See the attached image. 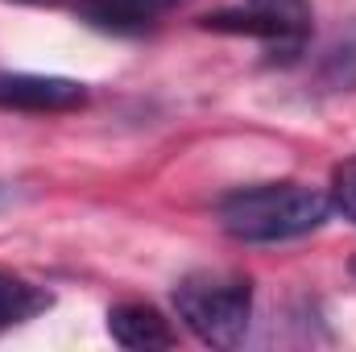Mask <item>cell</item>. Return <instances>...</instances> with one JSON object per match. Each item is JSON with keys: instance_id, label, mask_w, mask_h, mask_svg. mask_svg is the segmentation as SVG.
Segmentation results:
<instances>
[{"instance_id": "cell-5", "label": "cell", "mask_w": 356, "mask_h": 352, "mask_svg": "<svg viewBox=\"0 0 356 352\" xmlns=\"http://www.w3.org/2000/svg\"><path fill=\"white\" fill-rule=\"evenodd\" d=\"M108 336L120 349H175L178 332L154 303H116L108 311Z\"/></svg>"}, {"instance_id": "cell-4", "label": "cell", "mask_w": 356, "mask_h": 352, "mask_svg": "<svg viewBox=\"0 0 356 352\" xmlns=\"http://www.w3.org/2000/svg\"><path fill=\"white\" fill-rule=\"evenodd\" d=\"M88 104V88L63 75H0V108L13 112H71Z\"/></svg>"}, {"instance_id": "cell-10", "label": "cell", "mask_w": 356, "mask_h": 352, "mask_svg": "<svg viewBox=\"0 0 356 352\" xmlns=\"http://www.w3.org/2000/svg\"><path fill=\"white\" fill-rule=\"evenodd\" d=\"M353 273H356V257H353Z\"/></svg>"}, {"instance_id": "cell-6", "label": "cell", "mask_w": 356, "mask_h": 352, "mask_svg": "<svg viewBox=\"0 0 356 352\" xmlns=\"http://www.w3.org/2000/svg\"><path fill=\"white\" fill-rule=\"evenodd\" d=\"M50 307H54V294L46 286H33V282L17 278L8 269H0V332L21 328V323H29L33 315L50 311Z\"/></svg>"}, {"instance_id": "cell-9", "label": "cell", "mask_w": 356, "mask_h": 352, "mask_svg": "<svg viewBox=\"0 0 356 352\" xmlns=\"http://www.w3.org/2000/svg\"><path fill=\"white\" fill-rule=\"evenodd\" d=\"M17 4H67V0H17Z\"/></svg>"}, {"instance_id": "cell-1", "label": "cell", "mask_w": 356, "mask_h": 352, "mask_svg": "<svg viewBox=\"0 0 356 352\" xmlns=\"http://www.w3.org/2000/svg\"><path fill=\"white\" fill-rule=\"evenodd\" d=\"M332 216V199L307 182H257L236 186L216 203V220L232 241L245 245H282L311 237Z\"/></svg>"}, {"instance_id": "cell-8", "label": "cell", "mask_w": 356, "mask_h": 352, "mask_svg": "<svg viewBox=\"0 0 356 352\" xmlns=\"http://www.w3.org/2000/svg\"><path fill=\"white\" fill-rule=\"evenodd\" d=\"M133 8H141V13H149V17H162L166 8H175V4H182V0H129Z\"/></svg>"}, {"instance_id": "cell-7", "label": "cell", "mask_w": 356, "mask_h": 352, "mask_svg": "<svg viewBox=\"0 0 356 352\" xmlns=\"http://www.w3.org/2000/svg\"><path fill=\"white\" fill-rule=\"evenodd\" d=\"M327 199H332V211H340L344 220L356 224V158H344V162L332 170Z\"/></svg>"}, {"instance_id": "cell-3", "label": "cell", "mask_w": 356, "mask_h": 352, "mask_svg": "<svg viewBox=\"0 0 356 352\" xmlns=\"http://www.w3.org/2000/svg\"><path fill=\"white\" fill-rule=\"evenodd\" d=\"M203 29L245 33L266 46L269 63H294L315 29L311 0H241V8H224L203 17Z\"/></svg>"}, {"instance_id": "cell-2", "label": "cell", "mask_w": 356, "mask_h": 352, "mask_svg": "<svg viewBox=\"0 0 356 352\" xmlns=\"http://www.w3.org/2000/svg\"><path fill=\"white\" fill-rule=\"evenodd\" d=\"M175 311L207 349H236L253 319V282L232 269H195L175 286Z\"/></svg>"}]
</instances>
